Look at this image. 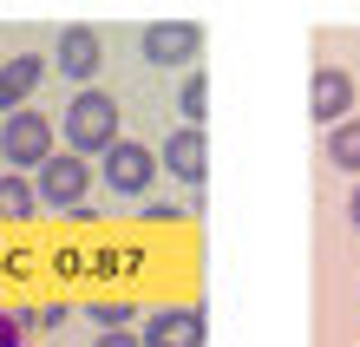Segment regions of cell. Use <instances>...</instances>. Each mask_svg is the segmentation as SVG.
<instances>
[{
  "instance_id": "1",
  "label": "cell",
  "mask_w": 360,
  "mask_h": 347,
  "mask_svg": "<svg viewBox=\"0 0 360 347\" xmlns=\"http://www.w3.org/2000/svg\"><path fill=\"white\" fill-rule=\"evenodd\" d=\"M66 144H72V158H105V151L118 144V99L86 85V92L66 105Z\"/></svg>"
},
{
  "instance_id": "2",
  "label": "cell",
  "mask_w": 360,
  "mask_h": 347,
  "mask_svg": "<svg viewBox=\"0 0 360 347\" xmlns=\"http://www.w3.org/2000/svg\"><path fill=\"white\" fill-rule=\"evenodd\" d=\"M0 158L13 164V177H20V170H39V164L53 158V118L46 112H27V105L7 112V125H0Z\"/></svg>"
},
{
  "instance_id": "3",
  "label": "cell",
  "mask_w": 360,
  "mask_h": 347,
  "mask_svg": "<svg viewBox=\"0 0 360 347\" xmlns=\"http://www.w3.org/2000/svg\"><path fill=\"white\" fill-rule=\"evenodd\" d=\"M86 190H92V164H86V158H72V151H66V158L53 151V158L39 164V177H33V197H39V203L72 210V216L86 210Z\"/></svg>"
},
{
  "instance_id": "4",
  "label": "cell",
  "mask_w": 360,
  "mask_h": 347,
  "mask_svg": "<svg viewBox=\"0 0 360 347\" xmlns=\"http://www.w3.org/2000/svg\"><path fill=\"white\" fill-rule=\"evenodd\" d=\"M158 177V151L138 144V138H118L105 151V184H112V197H144Z\"/></svg>"
},
{
  "instance_id": "5",
  "label": "cell",
  "mask_w": 360,
  "mask_h": 347,
  "mask_svg": "<svg viewBox=\"0 0 360 347\" xmlns=\"http://www.w3.org/2000/svg\"><path fill=\"white\" fill-rule=\"evenodd\" d=\"M138 46L151 66H190V59L203 53V27L197 20H151V27L138 33Z\"/></svg>"
},
{
  "instance_id": "6",
  "label": "cell",
  "mask_w": 360,
  "mask_h": 347,
  "mask_svg": "<svg viewBox=\"0 0 360 347\" xmlns=\"http://www.w3.org/2000/svg\"><path fill=\"white\" fill-rule=\"evenodd\" d=\"M308 118L314 125H341V118H354V72L347 66H314V79H308Z\"/></svg>"
},
{
  "instance_id": "7",
  "label": "cell",
  "mask_w": 360,
  "mask_h": 347,
  "mask_svg": "<svg viewBox=\"0 0 360 347\" xmlns=\"http://www.w3.org/2000/svg\"><path fill=\"white\" fill-rule=\"evenodd\" d=\"M203 308H158V315H144V328H138V347H203Z\"/></svg>"
},
{
  "instance_id": "8",
  "label": "cell",
  "mask_w": 360,
  "mask_h": 347,
  "mask_svg": "<svg viewBox=\"0 0 360 347\" xmlns=\"http://www.w3.org/2000/svg\"><path fill=\"white\" fill-rule=\"evenodd\" d=\"M164 170H171L177 184H203V170H210V144L197 125H184V132L164 138Z\"/></svg>"
},
{
  "instance_id": "9",
  "label": "cell",
  "mask_w": 360,
  "mask_h": 347,
  "mask_svg": "<svg viewBox=\"0 0 360 347\" xmlns=\"http://www.w3.org/2000/svg\"><path fill=\"white\" fill-rule=\"evenodd\" d=\"M98 59H105L98 27H66V33H59V72H66V79L86 85V79L98 72Z\"/></svg>"
},
{
  "instance_id": "10",
  "label": "cell",
  "mask_w": 360,
  "mask_h": 347,
  "mask_svg": "<svg viewBox=\"0 0 360 347\" xmlns=\"http://www.w3.org/2000/svg\"><path fill=\"white\" fill-rule=\"evenodd\" d=\"M46 79V59L39 53H20V59H0V118L7 112H20L27 105V92Z\"/></svg>"
},
{
  "instance_id": "11",
  "label": "cell",
  "mask_w": 360,
  "mask_h": 347,
  "mask_svg": "<svg viewBox=\"0 0 360 347\" xmlns=\"http://www.w3.org/2000/svg\"><path fill=\"white\" fill-rule=\"evenodd\" d=\"M328 164L360 177V118H341V125L328 132Z\"/></svg>"
},
{
  "instance_id": "12",
  "label": "cell",
  "mask_w": 360,
  "mask_h": 347,
  "mask_svg": "<svg viewBox=\"0 0 360 347\" xmlns=\"http://www.w3.org/2000/svg\"><path fill=\"white\" fill-rule=\"evenodd\" d=\"M33 210H39L33 184H27V177H13V170H7V177H0V223H27Z\"/></svg>"
},
{
  "instance_id": "13",
  "label": "cell",
  "mask_w": 360,
  "mask_h": 347,
  "mask_svg": "<svg viewBox=\"0 0 360 347\" xmlns=\"http://www.w3.org/2000/svg\"><path fill=\"white\" fill-rule=\"evenodd\" d=\"M203 105H210V85H203V72H190V79H184V92H177V112L197 125V132H203Z\"/></svg>"
},
{
  "instance_id": "14",
  "label": "cell",
  "mask_w": 360,
  "mask_h": 347,
  "mask_svg": "<svg viewBox=\"0 0 360 347\" xmlns=\"http://www.w3.org/2000/svg\"><path fill=\"white\" fill-rule=\"evenodd\" d=\"M92 321H98V334H118L124 321H138L131 301H92Z\"/></svg>"
},
{
  "instance_id": "15",
  "label": "cell",
  "mask_w": 360,
  "mask_h": 347,
  "mask_svg": "<svg viewBox=\"0 0 360 347\" xmlns=\"http://www.w3.org/2000/svg\"><path fill=\"white\" fill-rule=\"evenodd\" d=\"M27 334H33V321H27V315L0 308V347H27Z\"/></svg>"
},
{
  "instance_id": "16",
  "label": "cell",
  "mask_w": 360,
  "mask_h": 347,
  "mask_svg": "<svg viewBox=\"0 0 360 347\" xmlns=\"http://www.w3.org/2000/svg\"><path fill=\"white\" fill-rule=\"evenodd\" d=\"M92 347H138V334H131V328H118V334H98Z\"/></svg>"
},
{
  "instance_id": "17",
  "label": "cell",
  "mask_w": 360,
  "mask_h": 347,
  "mask_svg": "<svg viewBox=\"0 0 360 347\" xmlns=\"http://www.w3.org/2000/svg\"><path fill=\"white\" fill-rule=\"evenodd\" d=\"M347 216H354V229H360V184H354V197H347Z\"/></svg>"
}]
</instances>
